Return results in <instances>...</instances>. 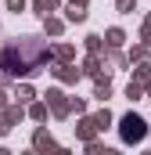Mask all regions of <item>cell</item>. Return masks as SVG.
<instances>
[{
  "mask_svg": "<svg viewBox=\"0 0 151 155\" xmlns=\"http://www.w3.org/2000/svg\"><path fill=\"white\" fill-rule=\"evenodd\" d=\"M43 43L36 36H25L18 40V43H11L7 47V61H11V72H36L40 65H43Z\"/></svg>",
  "mask_w": 151,
  "mask_h": 155,
  "instance_id": "6da1fadb",
  "label": "cell"
}]
</instances>
